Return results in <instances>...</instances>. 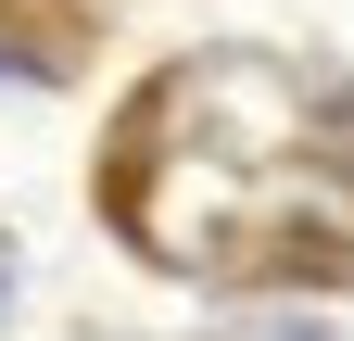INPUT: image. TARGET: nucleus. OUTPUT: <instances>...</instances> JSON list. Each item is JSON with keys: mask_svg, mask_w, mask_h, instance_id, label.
<instances>
[{"mask_svg": "<svg viewBox=\"0 0 354 341\" xmlns=\"http://www.w3.org/2000/svg\"><path fill=\"white\" fill-rule=\"evenodd\" d=\"M102 202L177 278L329 291L354 278V101H317L266 64H177L127 101Z\"/></svg>", "mask_w": 354, "mask_h": 341, "instance_id": "1", "label": "nucleus"}, {"mask_svg": "<svg viewBox=\"0 0 354 341\" xmlns=\"http://www.w3.org/2000/svg\"><path fill=\"white\" fill-rule=\"evenodd\" d=\"M88 51V0H0V64L13 76H64Z\"/></svg>", "mask_w": 354, "mask_h": 341, "instance_id": "2", "label": "nucleus"}]
</instances>
